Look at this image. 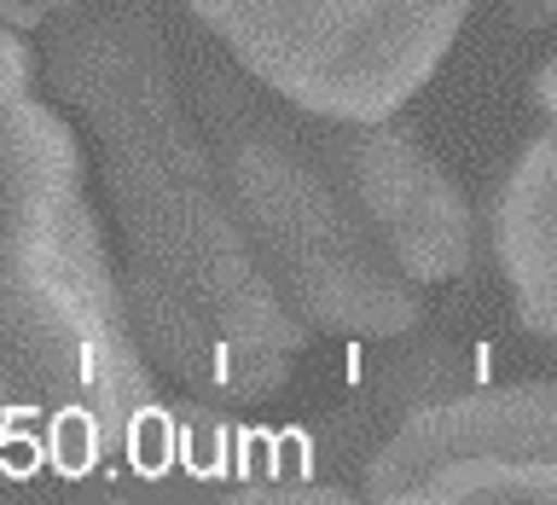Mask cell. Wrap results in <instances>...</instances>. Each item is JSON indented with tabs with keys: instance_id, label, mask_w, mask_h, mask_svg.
Listing matches in <instances>:
<instances>
[{
	"instance_id": "1",
	"label": "cell",
	"mask_w": 557,
	"mask_h": 505,
	"mask_svg": "<svg viewBox=\"0 0 557 505\" xmlns=\"http://www.w3.org/2000/svg\"><path fill=\"white\" fill-rule=\"evenodd\" d=\"M47 87L99 139L122 308L157 378L203 407L285 390L308 331L273 296L191 122L163 0H76L47 24Z\"/></svg>"
},
{
	"instance_id": "2",
	"label": "cell",
	"mask_w": 557,
	"mask_h": 505,
	"mask_svg": "<svg viewBox=\"0 0 557 505\" xmlns=\"http://www.w3.org/2000/svg\"><path fill=\"white\" fill-rule=\"evenodd\" d=\"M163 412L87 204L76 128L41 99L35 47L0 29V442L99 470L134 459Z\"/></svg>"
},
{
	"instance_id": "3",
	"label": "cell",
	"mask_w": 557,
	"mask_h": 505,
	"mask_svg": "<svg viewBox=\"0 0 557 505\" xmlns=\"http://www.w3.org/2000/svg\"><path fill=\"white\" fill-rule=\"evenodd\" d=\"M174 59L244 250L296 313V325L308 337L325 331L383 343L424 320V285H412L383 256L372 226L331 174L308 116L268 94L198 24L174 35Z\"/></svg>"
},
{
	"instance_id": "4",
	"label": "cell",
	"mask_w": 557,
	"mask_h": 505,
	"mask_svg": "<svg viewBox=\"0 0 557 505\" xmlns=\"http://www.w3.org/2000/svg\"><path fill=\"white\" fill-rule=\"evenodd\" d=\"M476 0H186L250 76L331 122L400 111L447 59Z\"/></svg>"
},
{
	"instance_id": "5",
	"label": "cell",
	"mask_w": 557,
	"mask_h": 505,
	"mask_svg": "<svg viewBox=\"0 0 557 505\" xmlns=\"http://www.w3.org/2000/svg\"><path fill=\"white\" fill-rule=\"evenodd\" d=\"M366 500H522L557 494V395L546 378L430 401L366 453Z\"/></svg>"
},
{
	"instance_id": "6",
	"label": "cell",
	"mask_w": 557,
	"mask_h": 505,
	"mask_svg": "<svg viewBox=\"0 0 557 505\" xmlns=\"http://www.w3.org/2000/svg\"><path fill=\"white\" fill-rule=\"evenodd\" d=\"M308 116V111H302ZM313 139H320L331 174L372 226L383 256L395 261L412 285H442V279L470 273L476 261V215H470L465 192L453 186L412 122L366 116V122H331L308 116Z\"/></svg>"
},
{
	"instance_id": "7",
	"label": "cell",
	"mask_w": 557,
	"mask_h": 505,
	"mask_svg": "<svg viewBox=\"0 0 557 505\" xmlns=\"http://www.w3.org/2000/svg\"><path fill=\"white\" fill-rule=\"evenodd\" d=\"M494 256L534 337L557 331V151L534 134L494 204Z\"/></svg>"
},
{
	"instance_id": "8",
	"label": "cell",
	"mask_w": 557,
	"mask_h": 505,
	"mask_svg": "<svg viewBox=\"0 0 557 505\" xmlns=\"http://www.w3.org/2000/svg\"><path fill=\"white\" fill-rule=\"evenodd\" d=\"M395 348L372 366V424H400L430 401H447L465 390V355L453 348L442 331H424V320L395 331Z\"/></svg>"
},
{
	"instance_id": "9",
	"label": "cell",
	"mask_w": 557,
	"mask_h": 505,
	"mask_svg": "<svg viewBox=\"0 0 557 505\" xmlns=\"http://www.w3.org/2000/svg\"><path fill=\"white\" fill-rule=\"evenodd\" d=\"M64 7H76V0H0V29H17V35L47 29Z\"/></svg>"
},
{
	"instance_id": "10",
	"label": "cell",
	"mask_w": 557,
	"mask_h": 505,
	"mask_svg": "<svg viewBox=\"0 0 557 505\" xmlns=\"http://www.w3.org/2000/svg\"><path fill=\"white\" fill-rule=\"evenodd\" d=\"M505 12H511L517 24H529V29H546L552 12H557V0H505Z\"/></svg>"
}]
</instances>
